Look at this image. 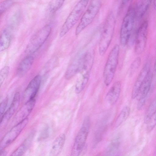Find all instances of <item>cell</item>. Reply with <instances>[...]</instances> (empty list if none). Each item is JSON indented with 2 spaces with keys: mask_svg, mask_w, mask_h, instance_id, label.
<instances>
[{
  "mask_svg": "<svg viewBox=\"0 0 156 156\" xmlns=\"http://www.w3.org/2000/svg\"><path fill=\"white\" fill-rule=\"evenodd\" d=\"M65 0H51L48 6V9L51 13H54L62 5Z\"/></svg>",
  "mask_w": 156,
  "mask_h": 156,
  "instance_id": "26",
  "label": "cell"
},
{
  "mask_svg": "<svg viewBox=\"0 0 156 156\" xmlns=\"http://www.w3.org/2000/svg\"><path fill=\"white\" fill-rule=\"evenodd\" d=\"M129 0H121V2L122 5H124L127 4Z\"/></svg>",
  "mask_w": 156,
  "mask_h": 156,
  "instance_id": "32",
  "label": "cell"
},
{
  "mask_svg": "<svg viewBox=\"0 0 156 156\" xmlns=\"http://www.w3.org/2000/svg\"><path fill=\"white\" fill-rule=\"evenodd\" d=\"M20 100V94L19 92H17L15 94L9 107L1 119V127L5 125L16 110L19 105Z\"/></svg>",
  "mask_w": 156,
  "mask_h": 156,
  "instance_id": "15",
  "label": "cell"
},
{
  "mask_svg": "<svg viewBox=\"0 0 156 156\" xmlns=\"http://www.w3.org/2000/svg\"><path fill=\"white\" fill-rule=\"evenodd\" d=\"M51 27L47 25L38 30L31 38L27 47L30 54L36 52L46 41L51 31Z\"/></svg>",
  "mask_w": 156,
  "mask_h": 156,
  "instance_id": "8",
  "label": "cell"
},
{
  "mask_svg": "<svg viewBox=\"0 0 156 156\" xmlns=\"http://www.w3.org/2000/svg\"><path fill=\"white\" fill-rule=\"evenodd\" d=\"M148 24L147 21H144L135 32V51L137 55L142 53L147 45Z\"/></svg>",
  "mask_w": 156,
  "mask_h": 156,
  "instance_id": "9",
  "label": "cell"
},
{
  "mask_svg": "<svg viewBox=\"0 0 156 156\" xmlns=\"http://www.w3.org/2000/svg\"><path fill=\"white\" fill-rule=\"evenodd\" d=\"M119 139L114 140L110 144L106 151L107 155H113L116 153L118 149L119 145Z\"/></svg>",
  "mask_w": 156,
  "mask_h": 156,
  "instance_id": "24",
  "label": "cell"
},
{
  "mask_svg": "<svg viewBox=\"0 0 156 156\" xmlns=\"http://www.w3.org/2000/svg\"><path fill=\"white\" fill-rule=\"evenodd\" d=\"M152 78L153 74L151 70L140 89L139 94H140V95L137 105V108L138 110H141L146 103L151 88Z\"/></svg>",
  "mask_w": 156,
  "mask_h": 156,
  "instance_id": "13",
  "label": "cell"
},
{
  "mask_svg": "<svg viewBox=\"0 0 156 156\" xmlns=\"http://www.w3.org/2000/svg\"><path fill=\"white\" fill-rule=\"evenodd\" d=\"M136 16V10L133 7L128 9L122 22L120 31V42L121 45L128 44L133 32Z\"/></svg>",
  "mask_w": 156,
  "mask_h": 156,
  "instance_id": "4",
  "label": "cell"
},
{
  "mask_svg": "<svg viewBox=\"0 0 156 156\" xmlns=\"http://www.w3.org/2000/svg\"><path fill=\"white\" fill-rule=\"evenodd\" d=\"M33 134H31L21 145L12 154L11 156H20L24 154L31 143L33 137Z\"/></svg>",
  "mask_w": 156,
  "mask_h": 156,
  "instance_id": "23",
  "label": "cell"
},
{
  "mask_svg": "<svg viewBox=\"0 0 156 156\" xmlns=\"http://www.w3.org/2000/svg\"><path fill=\"white\" fill-rule=\"evenodd\" d=\"M121 83L120 82H115L108 92L106 98L108 102L111 105H113L117 101L120 93Z\"/></svg>",
  "mask_w": 156,
  "mask_h": 156,
  "instance_id": "18",
  "label": "cell"
},
{
  "mask_svg": "<svg viewBox=\"0 0 156 156\" xmlns=\"http://www.w3.org/2000/svg\"><path fill=\"white\" fill-rule=\"evenodd\" d=\"M156 110V98L151 102L147 109L145 114L144 121L147 123Z\"/></svg>",
  "mask_w": 156,
  "mask_h": 156,
  "instance_id": "25",
  "label": "cell"
},
{
  "mask_svg": "<svg viewBox=\"0 0 156 156\" xmlns=\"http://www.w3.org/2000/svg\"><path fill=\"white\" fill-rule=\"evenodd\" d=\"M119 51V45L115 44L108 55L103 73L104 82L106 86L110 84L114 78L118 64Z\"/></svg>",
  "mask_w": 156,
  "mask_h": 156,
  "instance_id": "5",
  "label": "cell"
},
{
  "mask_svg": "<svg viewBox=\"0 0 156 156\" xmlns=\"http://www.w3.org/2000/svg\"><path fill=\"white\" fill-rule=\"evenodd\" d=\"M146 124L147 131L149 133L153 129L156 125V110Z\"/></svg>",
  "mask_w": 156,
  "mask_h": 156,
  "instance_id": "29",
  "label": "cell"
},
{
  "mask_svg": "<svg viewBox=\"0 0 156 156\" xmlns=\"http://www.w3.org/2000/svg\"><path fill=\"white\" fill-rule=\"evenodd\" d=\"M35 102V99L26 102L17 112L15 116V119L19 122L27 118V116L34 108Z\"/></svg>",
  "mask_w": 156,
  "mask_h": 156,
  "instance_id": "16",
  "label": "cell"
},
{
  "mask_svg": "<svg viewBox=\"0 0 156 156\" xmlns=\"http://www.w3.org/2000/svg\"><path fill=\"white\" fill-rule=\"evenodd\" d=\"M101 5V0L90 1L76 28L75 34L76 36L78 35L93 21L99 12Z\"/></svg>",
  "mask_w": 156,
  "mask_h": 156,
  "instance_id": "6",
  "label": "cell"
},
{
  "mask_svg": "<svg viewBox=\"0 0 156 156\" xmlns=\"http://www.w3.org/2000/svg\"><path fill=\"white\" fill-rule=\"evenodd\" d=\"M152 0H141L136 10V17L140 19L145 14L151 3Z\"/></svg>",
  "mask_w": 156,
  "mask_h": 156,
  "instance_id": "22",
  "label": "cell"
},
{
  "mask_svg": "<svg viewBox=\"0 0 156 156\" xmlns=\"http://www.w3.org/2000/svg\"><path fill=\"white\" fill-rule=\"evenodd\" d=\"M141 64V59L140 57H136L132 63L130 68V74L133 75L140 67Z\"/></svg>",
  "mask_w": 156,
  "mask_h": 156,
  "instance_id": "28",
  "label": "cell"
},
{
  "mask_svg": "<svg viewBox=\"0 0 156 156\" xmlns=\"http://www.w3.org/2000/svg\"><path fill=\"white\" fill-rule=\"evenodd\" d=\"M130 112L129 107L126 106L122 110L112 124L113 127L116 128L124 122L129 117Z\"/></svg>",
  "mask_w": 156,
  "mask_h": 156,
  "instance_id": "21",
  "label": "cell"
},
{
  "mask_svg": "<svg viewBox=\"0 0 156 156\" xmlns=\"http://www.w3.org/2000/svg\"><path fill=\"white\" fill-rule=\"evenodd\" d=\"M94 52L88 51L85 53L75 86V92L80 93L87 85L94 62Z\"/></svg>",
  "mask_w": 156,
  "mask_h": 156,
  "instance_id": "1",
  "label": "cell"
},
{
  "mask_svg": "<svg viewBox=\"0 0 156 156\" xmlns=\"http://www.w3.org/2000/svg\"><path fill=\"white\" fill-rule=\"evenodd\" d=\"M13 28L9 25L2 31L0 38V51L5 50L9 47L12 41Z\"/></svg>",
  "mask_w": 156,
  "mask_h": 156,
  "instance_id": "17",
  "label": "cell"
},
{
  "mask_svg": "<svg viewBox=\"0 0 156 156\" xmlns=\"http://www.w3.org/2000/svg\"><path fill=\"white\" fill-rule=\"evenodd\" d=\"M65 139L66 136L64 134H61L58 136L52 143L50 155L57 156L60 153L64 146Z\"/></svg>",
  "mask_w": 156,
  "mask_h": 156,
  "instance_id": "20",
  "label": "cell"
},
{
  "mask_svg": "<svg viewBox=\"0 0 156 156\" xmlns=\"http://www.w3.org/2000/svg\"><path fill=\"white\" fill-rule=\"evenodd\" d=\"M151 61H147L140 71L133 86L131 94L133 99L139 95L141 86L151 71Z\"/></svg>",
  "mask_w": 156,
  "mask_h": 156,
  "instance_id": "11",
  "label": "cell"
},
{
  "mask_svg": "<svg viewBox=\"0 0 156 156\" xmlns=\"http://www.w3.org/2000/svg\"><path fill=\"white\" fill-rule=\"evenodd\" d=\"M90 0H80L75 5L62 26L59 33L63 37L76 24L83 15Z\"/></svg>",
  "mask_w": 156,
  "mask_h": 156,
  "instance_id": "3",
  "label": "cell"
},
{
  "mask_svg": "<svg viewBox=\"0 0 156 156\" xmlns=\"http://www.w3.org/2000/svg\"><path fill=\"white\" fill-rule=\"evenodd\" d=\"M6 154V152L4 151V150H0V156H5Z\"/></svg>",
  "mask_w": 156,
  "mask_h": 156,
  "instance_id": "33",
  "label": "cell"
},
{
  "mask_svg": "<svg viewBox=\"0 0 156 156\" xmlns=\"http://www.w3.org/2000/svg\"><path fill=\"white\" fill-rule=\"evenodd\" d=\"M8 102V99H5L1 103L0 106V117L1 119L3 115L5 113V110L6 108Z\"/></svg>",
  "mask_w": 156,
  "mask_h": 156,
  "instance_id": "31",
  "label": "cell"
},
{
  "mask_svg": "<svg viewBox=\"0 0 156 156\" xmlns=\"http://www.w3.org/2000/svg\"><path fill=\"white\" fill-rule=\"evenodd\" d=\"M84 54L76 55L70 62L65 74V77L66 80H70L79 73Z\"/></svg>",
  "mask_w": 156,
  "mask_h": 156,
  "instance_id": "14",
  "label": "cell"
},
{
  "mask_svg": "<svg viewBox=\"0 0 156 156\" xmlns=\"http://www.w3.org/2000/svg\"><path fill=\"white\" fill-rule=\"evenodd\" d=\"M14 0H5L0 3V14L4 13L11 7L14 3Z\"/></svg>",
  "mask_w": 156,
  "mask_h": 156,
  "instance_id": "27",
  "label": "cell"
},
{
  "mask_svg": "<svg viewBox=\"0 0 156 156\" xmlns=\"http://www.w3.org/2000/svg\"><path fill=\"white\" fill-rule=\"evenodd\" d=\"M115 26V17L111 13L105 20L101 35L98 45L99 52L101 55L105 54L111 43L113 36Z\"/></svg>",
  "mask_w": 156,
  "mask_h": 156,
  "instance_id": "2",
  "label": "cell"
},
{
  "mask_svg": "<svg viewBox=\"0 0 156 156\" xmlns=\"http://www.w3.org/2000/svg\"><path fill=\"white\" fill-rule=\"evenodd\" d=\"M41 77L38 75L35 76L29 82L23 94V100L26 102L35 99L41 83Z\"/></svg>",
  "mask_w": 156,
  "mask_h": 156,
  "instance_id": "12",
  "label": "cell"
},
{
  "mask_svg": "<svg viewBox=\"0 0 156 156\" xmlns=\"http://www.w3.org/2000/svg\"><path fill=\"white\" fill-rule=\"evenodd\" d=\"M34 61L32 56L25 58L20 63L17 69V75L19 77L24 76L30 69Z\"/></svg>",
  "mask_w": 156,
  "mask_h": 156,
  "instance_id": "19",
  "label": "cell"
},
{
  "mask_svg": "<svg viewBox=\"0 0 156 156\" xmlns=\"http://www.w3.org/2000/svg\"><path fill=\"white\" fill-rule=\"evenodd\" d=\"M9 68L8 66H5L2 68L0 71V85L3 84L7 78L9 73Z\"/></svg>",
  "mask_w": 156,
  "mask_h": 156,
  "instance_id": "30",
  "label": "cell"
},
{
  "mask_svg": "<svg viewBox=\"0 0 156 156\" xmlns=\"http://www.w3.org/2000/svg\"><path fill=\"white\" fill-rule=\"evenodd\" d=\"M90 126V119L88 116H87L84 119L75 138L72 150L71 156H78L82 152L87 139Z\"/></svg>",
  "mask_w": 156,
  "mask_h": 156,
  "instance_id": "7",
  "label": "cell"
},
{
  "mask_svg": "<svg viewBox=\"0 0 156 156\" xmlns=\"http://www.w3.org/2000/svg\"><path fill=\"white\" fill-rule=\"evenodd\" d=\"M154 71L156 73V57L154 64Z\"/></svg>",
  "mask_w": 156,
  "mask_h": 156,
  "instance_id": "34",
  "label": "cell"
},
{
  "mask_svg": "<svg viewBox=\"0 0 156 156\" xmlns=\"http://www.w3.org/2000/svg\"><path fill=\"white\" fill-rule=\"evenodd\" d=\"M153 5L154 9H156V0H154Z\"/></svg>",
  "mask_w": 156,
  "mask_h": 156,
  "instance_id": "35",
  "label": "cell"
},
{
  "mask_svg": "<svg viewBox=\"0 0 156 156\" xmlns=\"http://www.w3.org/2000/svg\"><path fill=\"white\" fill-rule=\"evenodd\" d=\"M28 120L27 118L19 122L7 133L1 141L0 150H4L15 140L27 125Z\"/></svg>",
  "mask_w": 156,
  "mask_h": 156,
  "instance_id": "10",
  "label": "cell"
}]
</instances>
